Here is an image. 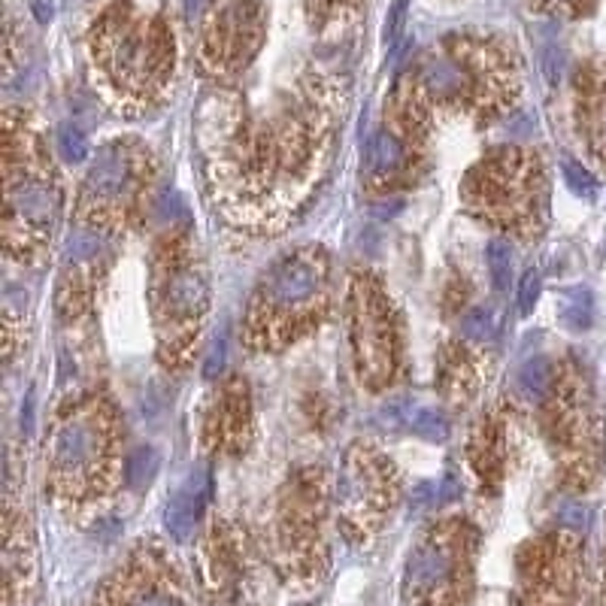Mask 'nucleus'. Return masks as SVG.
<instances>
[{
	"mask_svg": "<svg viewBox=\"0 0 606 606\" xmlns=\"http://www.w3.org/2000/svg\"><path fill=\"white\" fill-rule=\"evenodd\" d=\"M61 185L28 113L7 110V204L4 243L10 258L37 264L61 219Z\"/></svg>",
	"mask_w": 606,
	"mask_h": 606,
	"instance_id": "nucleus-6",
	"label": "nucleus"
},
{
	"mask_svg": "<svg viewBox=\"0 0 606 606\" xmlns=\"http://www.w3.org/2000/svg\"><path fill=\"white\" fill-rule=\"evenodd\" d=\"M307 4H310V19L319 28L343 22L358 10V0H307Z\"/></svg>",
	"mask_w": 606,
	"mask_h": 606,
	"instance_id": "nucleus-27",
	"label": "nucleus"
},
{
	"mask_svg": "<svg viewBox=\"0 0 606 606\" xmlns=\"http://www.w3.org/2000/svg\"><path fill=\"white\" fill-rule=\"evenodd\" d=\"M331 297V261L322 246H300L279 258L252 291L243 337L255 352H279L313 334Z\"/></svg>",
	"mask_w": 606,
	"mask_h": 606,
	"instance_id": "nucleus-5",
	"label": "nucleus"
},
{
	"mask_svg": "<svg viewBox=\"0 0 606 606\" xmlns=\"http://www.w3.org/2000/svg\"><path fill=\"white\" fill-rule=\"evenodd\" d=\"M476 534L464 519H443L431 525L416 543L403 594L410 606H467L473 585Z\"/></svg>",
	"mask_w": 606,
	"mask_h": 606,
	"instance_id": "nucleus-10",
	"label": "nucleus"
},
{
	"mask_svg": "<svg viewBox=\"0 0 606 606\" xmlns=\"http://www.w3.org/2000/svg\"><path fill=\"white\" fill-rule=\"evenodd\" d=\"M407 425L416 437L428 440V443H446L449 440V419L431 407H413L407 413Z\"/></svg>",
	"mask_w": 606,
	"mask_h": 606,
	"instance_id": "nucleus-23",
	"label": "nucleus"
},
{
	"mask_svg": "<svg viewBox=\"0 0 606 606\" xmlns=\"http://www.w3.org/2000/svg\"><path fill=\"white\" fill-rule=\"evenodd\" d=\"M576 119L591 155L606 167V64H597L579 76Z\"/></svg>",
	"mask_w": 606,
	"mask_h": 606,
	"instance_id": "nucleus-17",
	"label": "nucleus"
},
{
	"mask_svg": "<svg viewBox=\"0 0 606 606\" xmlns=\"http://www.w3.org/2000/svg\"><path fill=\"white\" fill-rule=\"evenodd\" d=\"M497 328H500V322H497L494 310H488V307H476L461 319V337L476 346H488L497 337Z\"/></svg>",
	"mask_w": 606,
	"mask_h": 606,
	"instance_id": "nucleus-25",
	"label": "nucleus"
},
{
	"mask_svg": "<svg viewBox=\"0 0 606 606\" xmlns=\"http://www.w3.org/2000/svg\"><path fill=\"white\" fill-rule=\"evenodd\" d=\"M555 385H558V367L549 358L537 355V358H531V361H525L519 367L516 391H519L522 400H528V403H546L552 397Z\"/></svg>",
	"mask_w": 606,
	"mask_h": 606,
	"instance_id": "nucleus-20",
	"label": "nucleus"
},
{
	"mask_svg": "<svg viewBox=\"0 0 606 606\" xmlns=\"http://www.w3.org/2000/svg\"><path fill=\"white\" fill-rule=\"evenodd\" d=\"M397 500V470L391 458L367 443H355L343 455L337 479V513L340 531L352 543L373 537Z\"/></svg>",
	"mask_w": 606,
	"mask_h": 606,
	"instance_id": "nucleus-12",
	"label": "nucleus"
},
{
	"mask_svg": "<svg viewBox=\"0 0 606 606\" xmlns=\"http://www.w3.org/2000/svg\"><path fill=\"white\" fill-rule=\"evenodd\" d=\"M210 488H213L210 470L207 467H194L185 476V482L176 488V494L170 497L167 513H164V525H167V534L176 543H188L191 540L194 525H197L200 516H204V507H207V500H210Z\"/></svg>",
	"mask_w": 606,
	"mask_h": 606,
	"instance_id": "nucleus-19",
	"label": "nucleus"
},
{
	"mask_svg": "<svg viewBox=\"0 0 606 606\" xmlns=\"http://www.w3.org/2000/svg\"><path fill=\"white\" fill-rule=\"evenodd\" d=\"M158 473V452L152 446L137 449L128 461H125V479L131 488H146Z\"/></svg>",
	"mask_w": 606,
	"mask_h": 606,
	"instance_id": "nucleus-26",
	"label": "nucleus"
},
{
	"mask_svg": "<svg viewBox=\"0 0 606 606\" xmlns=\"http://www.w3.org/2000/svg\"><path fill=\"white\" fill-rule=\"evenodd\" d=\"M467 210L491 228L534 240L549 222V182L543 158L531 149H497L464 179Z\"/></svg>",
	"mask_w": 606,
	"mask_h": 606,
	"instance_id": "nucleus-7",
	"label": "nucleus"
},
{
	"mask_svg": "<svg viewBox=\"0 0 606 606\" xmlns=\"http://www.w3.org/2000/svg\"><path fill=\"white\" fill-rule=\"evenodd\" d=\"M522 606H576L582 585V546L570 531H555L525 546L519 558Z\"/></svg>",
	"mask_w": 606,
	"mask_h": 606,
	"instance_id": "nucleus-14",
	"label": "nucleus"
},
{
	"mask_svg": "<svg viewBox=\"0 0 606 606\" xmlns=\"http://www.w3.org/2000/svg\"><path fill=\"white\" fill-rule=\"evenodd\" d=\"M216 146L207 170L216 204L237 228L276 231L322 179L337 122V88L307 76L261 125H246L234 97H216Z\"/></svg>",
	"mask_w": 606,
	"mask_h": 606,
	"instance_id": "nucleus-1",
	"label": "nucleus"
},
{
	"mask_svg": "<svg viewBox=\"0 0 606 606\" xmlns=\"http://www.w3.org/2000/svg\"><path fill=\"white\" fill-rule=\"evenodd\" d=\"M349 313L358 379L370 391H385L400 373V328L379 279L355 276L349 291Z\"/></svg>",
	"mask_w": 606,
	"mask_h": 606,
	"instance_id": "nucleus-11",
	"label": "nucleus"
},
{
	"mask_svg": "<svg viewBox=\"0 0 606 606\" xmlns=\"http://www.w3.org/2000/svg\"><path fill=\"white\" fill-rule=\"evenodd\" d=\"M513 264H516V255H513L510 240L497 237V240L488 243V270H491V285H494L497 291H507V288H510Z\"/></svg>",
	"mask_w": 606,
	"mask_h": 606,
	"instance_id": "nucleus-24",
	"label": "nucleus"
},
{
	"mask_svg": "<svg viewBox=\"0 0 606 606\" xmlns=\"http://www.w3.org/2000/svg\"><path fill=\"white\" fill-rule=\"evenodd\" d=\"M322 516H325L322 485L313 488L303 479H297L294 491H288V497L282 503V519H279L282 555L294 573L313 576L325 564Z\"/></svg>",
	"mask_w": 606,
	"mask_h": 606,
	"instance_id": "nucleus-16",
	"label": "nucleus"
},
{
	"mask_svg": "<svg viewBox=\"0 0 606 606\" xmlns=\"http://www.w3.org/2000/svg\"><path fill=\"white\" fill-rule=\"evenodd\" d=\"M403 161V146L400 140L391 134V131H382L376 134V140L370 143V152H367V176L373 179H388L397 173Z\"/></svg>",
	"mask_w": 606,
	"mask_h": 606,
	"instance_id": "nucleus-21",
	"label": "nucleus"
},
{
	"mask_svg": "<svg viewBox=\"0 0 606 606\" xmlns=\"http://www.w3.org/2000/svg\"><path fill=\"white\" fill-rule=\"evenodd\" d=\"M403 25H407V0H394L391 16H388V28H385V40H388V46H391V49L400 43Z\"/></svg>",
	"mask_w": 606,
	"mask_h": 606,
	"instance_id": "nucleus-31",
	"label": "nucleus"
},
{
	"mask_svg": "<svg viewBox=\"0 0 606 606\" xmlns=\"http://www.w3.org/2000/svg\"><path fill=\"white\" fill-rule=\"evenodd\" d=\"M88 49L100 85L128 116L152 107L173 76L170 25L131 0H116L94 19Z\"/></svg>",
	"mask_w": 606,
	"mask_h": 606,
	"instance_id": "nucleus-3",
	"label": "nucleus"
},
{
	"mask_svg": "<svg viewBox=\"0 0 606 606\" xmlns=\"http://www.w3.org/2000/svg\"><path fill=\"white\" fill-rule=\"evenodd\" d=\"M561 173H564V182H567V188L576 194V197H582V200H594L597 197V179L579 164V161H573V158H561Z\"/></svg>",
	"mask_w": 606,
	"mask_h": 606,
	"instance_id": "nucleus-28",
	"label": "nucleus"
},
{
	"mask_svg": "<svg viewBox=\"0 0 606 606\" xmlns=\"http://www.w3.org/2000/svg\"><path fill=\"white\" fill-rule=\"evenodd\" d=\"M537 300H540V273L528 270L522 276V285H519V316H531Z\"/></svg>",
	"mask_w": 606,
	"mask_h": 606,
	"instance_id": "nucleus-30",
	"label": "nucleus"
},
{
	"mask_svg": "<svg viewBox=\"0 0 606 606\" xmlns=\"http://www.w3.org/2000/svg\"><path fill=\"white\" fill-rule=\"evenodd\" d=\"M225 355H228V340H225V334H222V337H216V343H213V349H210V358H207V364H204V373H207V376L222 373Z\"/></svg>",
	"mask_w": 606,
	"mask_h": 606,
	"instance_id": "nucleus-33",
	"label": "nucleus"
},
{
	"mask_svg": "<svg viewBox=\"0 0 606 606\" xmlns=\"http://www.w3.org/2000/svg\"><path fill=\"white\" fill-rule=\"evenodd\" d=\"M249 391L240 379H234L216 400L210 416V446L216 452H243L249 440Z\"/></svg>",
	"mask_w": 606,
	"mask_h": 606,
	"instance_id": "nucleus-18",
	"label": "nucleus"
},
{
	"mask_svg": "<svg viewBox=\"0 0 606 606\" xmlns=\"http://www.w3.org/2000/svg\"><path fill=\"white\" fill-rule=\"evenodd\" d=\"M58 152H61V158H64L67 164H82L91 149H88L85 134H82L76 125H64V128L58 131Z\"/></svg>",
	"mask_w": 606,
	"mask_h": 606,
	"instance_id": "nucleus-29",
	"label": "nucleus"
},
{
	"mask_svg": "<svg viewBox=\"0 0 606 606\" xmlns=\"http://www.w3.org/2000/svg\"><path fill=\"white\" fill-rule=\"evenodd\" d=\"M558 316L567 328L573 331H585L594 319V297L588 288L576 285V288H564L561 291V307H558Z\"/></svg>",
	"mask_w": 606,
	"mask_h": 606,
	"instance_id": "nucleus-22",
	"label": "nucleus"
},
{
	"mask_svg": "<svg viewBox=\"0 0 606 606\" xmlns=\"http://www.w3.org/2000/svg\"><path fill=\"white\" fill-rule=\"evenodd\" d=\"M519 88L513 46L494 37H449L400 76L391 94V119L407 137L449 119L488 125L513 107Z\"/></svg>",
	"mask_w": 606,
	"mask_h": 606,
	"instance_id": "nucleus-2",
	"label": "nucleus"
},
{
	"mask_svg": "<svg viewBox=\"0 0 606 606\" xmlns=\"http://www.w3.org/2000/svg\"><path fill=\"white\" fill-rule=\"evenodd\" d=\"M267 34L264 0H216L200 34V64L210 76H237Z\"/></svg>",
	"mask_w": 606,
	"mask_h": 606,
	"instance_id": "nucleus-13",
	"label": "nucleus"
},
{
	"mask_svg": "<svg viewBox=\"0 0 606 606\" xmlns=\"http://www.w3.org/2000/svg\"><path fill=\"white\" fill-rule=\"evenodd\" d=\"M119 482V419L104 397L79 400L55 422L46 455V494L79 516L107 500Z\"/></svg>",
	"mask_w": 606,
	"mask_h": 606,
	"instance_id": "nucleus-4",
	"label": "nucleus"
},
{
	"mask_svg": "<svg viewBox=\"0 0 606 606\" xmlns=\"http://www.w3.org/2000/svg\"><path fill=\"white\" fill-rule=\"evenodd\" d=\"M152 173L155 161L146 143L125 137L100 146L76 197L73 228L97 231L104 237L122 234L140 210Z\"/></svg>",
	"mask_w": 606,
	"mask_h": 606,
	"instance_id": "nucleus-9",
	"label": "nucleus"
},
{
	"mask_svg": "<svg viewBox=\"0 0 606 606\" xmlns=\"http://www.w3.org/2000/svg\"><path fill=\"white\" fill-rule=\"evenodd\" d=\"M97 606H191L185 585L155 546H140L107 582Z\"/></svg>",
	"mask_w": 606,
	"mask_h": 606,
	"instance_id": "nucleus-15",
	"label": "nucleus"
},
{
	"mask_svg": "<svg viewBox=\"0 0 606 606\" xmlns=\"http://www.w3.org/2000/svg\"><path fill=\"white\" fill-rule=\"evenodd\" d=\"M540 4L555 16H582L591 7V0H540Z\"/></svg>",
	"mask_w": 606,
	"mask_h": 606,
	"instance_id": "nucleus-32",
	"label": "nucleus"
},
{
	"mask_svg": "<svg viewBox=\"0 0 606 606\" xmlns=\"http://www.w3.org/2000/svg\"><path fill=\"white\" fill-rule=\"evenodd\" d=\"M152 319L158 334V358L164 367L188 364L204 319L210 313V279L191 240L173 237L158 246L152 261Z\"/></svg>",
	"mask_w": 606,
	"mask_h": 606,
	"instance_id": "nucleus-8",
	"label": "nucleus"
}]
</instances>
